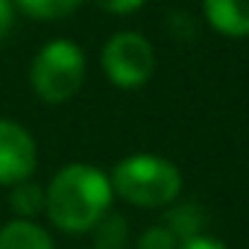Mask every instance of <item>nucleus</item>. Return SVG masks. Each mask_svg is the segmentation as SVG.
Returning a JSON list of instances; mask_svg holds the SVG:
<instances>
[{
    "mask_svg": "<svg viewBox=\"0 0 249 249\" xmlns=\"http://www.w3.org/2000/svg\"><path fill=\"white\" fill-rule=\"evenodd\" d=\"M111 182L91 164H68L44 194V211L62 231L94 229L111 205Z\"/></svg>",
    "mask_w": 249,
    "mask_h": 249,
    "instance_id": "1",
    "label": "nucleus"
},
{
    "mask_svg": "<svg viewBox=\"0 0 249 249\" xmlns=\"http://www.w3.org/2000/svg\"><path fill=\"white\" fill-rule=\"evenodd\" d=\"M111 191L132 205L161 208L182 191V173L176 164L159 156H129L111 170Z\"/></svg>",
    "mask_w": 249,
    "mask_h": 249,
    "instance_id": "2",
    "label": "nucleus"
},
{
    "mask_svg": "<svg viewBox=\"0 0 249 249\" xmlns=\"http://www.w3.org/2000/svg\"><path fill=\"white\" fill-rule=\"evenodd\" d=\"M82 79H85V56H82L79 44H73L68 38L47 41L30 68V82L44 103L71 100L79 91Z\"/></svg>",
    "mask_w": 249,
    "mask_h": 249,
    "instance_id": "3",
    "label": "nucleus"
},
{
    "mask_svg": "<svg viewBox=\"0 0 249 249\" xmlns=\"http://www.w3.org/2000/svg\"><path fill=\"white\" fill-rule=\"evenodd\" d=\"M103 71L120 88H138L156 71L153 47L138 33H117L103 47Z\"/></svg>",
    "mask_w": 249,
    "mask_h": 249,
    "instance_id": "4",
    "label": "nucleus"
},
{
    "mask_svg": "<svg viewBox=\"0 0 249 249\" xmlns=\"http://www.w3.org/2000/svg\"><path fill=\"white\" fill-rule=\"evenodd\" d=\"M36 170V141L12 120H0V185H18Z\"/></svg>",
    "mask_w": 249,
    "mask_h": 249,
    "instance_id": "5",
    "label": "nucleus"
},
{
    "mask_svg": "<svg viewBox=\"0 0 249 249\" xmlns=\"http://www.w3.org/2000/svg\"><path fill=\"white\" fill-rule=\"evenodd\" d=\"M205 18L223 36H249V0H205Z\"/></svg>",
    "mask_w": 249,
    "mask_h": 249,
    "instance_id": "6",
    "label": "nucleus"
},
{
    "mask_svg": "<svg viewBox=\"0 0 249 249\" xmlns=\"http://www.w3.org/2000/svg\"><path fill=\"white\" fill-rule=\"evenodd\" d=\"M0 249H53V240L41 226L30 220H12L0 229Z\"/></svg>",
    "mask_w": 249,
    "mask_h": 249,
    "instance_id": "7",
    "label": "nucleus"
},
{
    "mask_svg": "<svg viewBox=\"0 0 249 249\" xmlns=\"http://www.w3.org/2000/svg\"><path fill=\"white\" fill-rule=\"evenodd\" d=\"M18 6L33 18H65L82 6V0H18Z\"/></svg>",
    "mask_w": 249,
    "mask_h": 249,
    "instance_id": "8",
    "label": "nucleus"
},
{
    "mask_svg": "<svg viewBox=\"0 0 249 249\" xmlns=\"http://www.w3.org/2000/svg\"><path fill=\"white\" fill-rule=\"evenodd\" d=\"M12 205H15V211H21V214H38L41 208H44V194H41V188L38 185H33V182H18L15 185V191H12Z\"/></svg>",
    "mask_w": 249,
    "mask_h": 249,
    "instance_id": "9",
    "label": "nucleus"
},
{
    "mask_svg": "<svg viewBox=\"0 0 249 249\" xmlns=\"http://www.w3.org/2000/svg\"><path fill=\"white\" fill-rule=\"evenodd\" d=\"M141 249H179V240L170 229H150L141 237Z\"/></svg>",
    "mask_w": 249,
    "mask_h": 249,
    "instance_id": "10",
    "label": "nucleus"
},
{
    "mask_svg": "<svg viewBox=\"0 0 249 249\" xmlns=\"http://www.w3.org/2000/svg\"><path fill=\"white\" fill-rule=\"evenodd\" d=\"M97 6L106 9V12H114V15H126V12L141 9L144 0H97Z\"/></svg>",
    "mask_w": 249,
    "mask_h": 249,
    "instance_id": "11",
    "label": "nucleus"
},
{
    "mask_svg": "<svg viewBox=\"0 0 249 249\" xmlns=\"http://www.w3.org/2000/svg\"><path fill=\"white\" fill-rule=\"evenodd\" d=\"M15 21V9H12V0H0V41L6 38V33L12 30Z\"/></svg>",
    "mask_w": 249,
    "mask_h": 249,
    "instance_id": "12",
    "label": "nucleus"
},
{
    "mask_svg": "<svg viewBox=\"0 0 249 249\" xmlns=\"http://www.w3.org/2000/svg\"><path fill=\"white\" fill-rule=\"evenodd\" d=\"M179 249H226V246H223L220 240H211V237H199V234H194V237L182 240Z\"/></svg>",
    "mask_w": 249,
    "mask_h": 249,
    "instance_id": "13",
    "label": "nucleus"
}]
</instances>
